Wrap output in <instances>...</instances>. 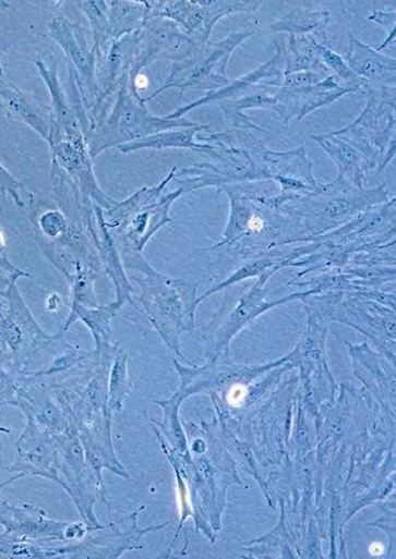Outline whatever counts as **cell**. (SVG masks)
<instances>
[{"mask_svg": "<svg viewBox=\"0 0 396 559\" xmlns=\"http://www.w3.org/2000/svg\"><path fill=\"white\" fill-rule=\"evenodd\" d=\"M284 57L285 75L300 72L332 75L316 54L315 38L312 36H290L287 42H284Z\"/></svg>", "mask_w": 396, "mask_h": 559, "instance_id": "cell-36", "label": "cell"}, {"mask_svg": "<svg viewBox=\"0 0 396 559\" xmlns=\"http://www.w3.org/2000/svg\"><path fill=\"white\" fill-rule=\"evenodd\" d=\"M230 199V216L219 243L209 251L226 248L235 258L247 260L275 248L304 243L310 238L304 226L267 200L266 196L235 193L224 189Z\"/></svg>", "mask_w": 396, "mask_h": 559, "instance_id": "cell-2", "label": "cell"}, {"mask_svg": "<svg viewBox=\"0 0 396 559\" xmlns=\"http://www.w3.org/2000/svg\"><path fill=\"white\" fill-rule=\"evenodd\" d=\"M197 123L180 118L167 120L148 112L144 98L131 90L130 83L124 81L117 90L112 111H104L93 118L91 130L85 137L88 154L93 161L111 147L144 139L157 133L177 130V127L194 126Z\"/></svg>", "mask_w": 396, "mask_h": 559, "instance_id": "cell-4", "label": "cell"}, {"mask_svg": "<svg viewBox=\"0 0 396 559\" xmlns=\"http://www.w3.org/2000/svg\"><path fill=\"white\" fill-rule=\"evenodd\" d=\"M395 86L372 87L361 116L343 130L331 133L349 143L368 160L371 171L381 173L395 157Z\"/></svg>", "mask_w": 396, "mask_h": 559, "instance_id": "cell-6", "label": "cell"}, {"mask_svg": "<svg viewBox=\"0 0 396 559\" xmlns=\"http://www.w3.org/2000/svg\"><path fill=\"white\" fill-rule=\"evenodd\" d=\"M2 95L4 97L5 106L10 112L15 114L19 120L34 126L39 134L44 135L46 139H48L49 132H51V130H49L48 122L45 121L41 116L32 110V107L28 106L25 98L20 97L17 93L10 90L2 92Z\"/></svg>", "mask_w": 396, "mask_h": 559, "instance_id": "cell-42", "label": "cell"}, {"mask_svg": "<svg viewBox=\"0 0 396 559\" xmlns=\"http://www.w3.org/2000/svg\"><path fill=\"white\" fill-rule=\"evenodd\" d=\"M309 313L303 336L292 352L290 362L301 370L304 405L319 411L335 397V380L326 363V320L320 314Z\"/></svg>", "mask_w": 396, "mask_h": 559, "instance_id": "cell-10", "label": "cell"}, {"mask_svg": "<svg viewBox=\"0 0 396 559\" xmlns=\"http://www.w3.org/2000/svg\"><path fill=\"white\" fill-rule=\"evenodd\" d=\"M154 402L164 411V422L151 418L154 425L160 427L168 443L177 453L183 455L190 453V443H188L185 429L180 418V408L183 401L173 394L171 398L155 400Z\"/></svg>", "mask_w": 396, "mask_h": 559, "instance_id": "cell-38", "label": "cell"}, {"mask_svg": "<svg viewBox=\"0 0 396 559\" xmlns=\"http://www.w3.org/2000/svg\"><path fill=\"white\" fill-rule=\"evenodd\" d=\"M315 51L319 54L322 63L328 68V71L339 82H343L344 87L348 88L350 94L360 93L362 95L368 94L370 90V84L364 81L361 76L351 71L350 66L346 64L344 58L334 52L328 45H323L315 41Z\"/></svg>", "mask_w": 396, "mask_h": 559, "instance_id": "cell-41", "label": "cell"}, {"mask_svg": "<svg viewBox=\"0 0 396 559\" xmlns=\"http://www.w3.org/2000/svg\"><path fill=\"white\" fill-rule=\"evenodd\" d=\"M76 4L91 22L97 63L103 65L105 56L112 42L111 27L107 16V2L105 0H84V2H77Z\"/></svg>", "mask_w": 396, "mask_h": 559, "instance_id": "cell-39", "label": "cell"}, {"mask_svg": "<svg viewBox=\"0 0 396 559\" xmlns=\"http://www.w3.org/2000/svg\"><path fill=\"white\" fill-rule=\"evenodd\" d=\"M62 303H63V299L61 296H59L58 293H53L47 300V311L56 312L59 308H61Z\"/></svg>", "mask_w": 396, "mask_h": 559, "instance_id": "cell-46", "label": "cell"}, {"mask_svg": "<svg viewBox=\"0 0 396 559\" xmlns=\"http://www.w3.org/2000/svg\"><path fill=\"white\" fill-rule=\"evenodd\" d=\"M7 7H8V4H7V3H2V2H0V10H2V9L7 8ZM2 73H3V72H2V66H0V74H2Z\"/></svg>", "mask_w": 396, "mask_h": 559, "instance_id": "cell-49", "label": "cell"}, {"mask_svg": "<svg viewBox=\"0 0 396 559\" xmlns=\"http://www.w3.org/2000/svg\"><path fill=\"white\" fill-rule=\"evenodd\" d=\"M141 32V29H139ZM139 32L112 39L103 63V81L98 84V97L93 107V117L100 111L103 104L117 93L130 74L133 56L137 44Z\"/></svg>", "mask_w": 396, "mask_h": 559, "instance_id": "cell-26", "label": "cell"}, {"mask_svg": "<svg viewBox=\"0 0 396 559\" xmlns=\"http://www.w3.org/2000/svg\"><path fill=\"white\" fill-rule=\"evenodd\" d=\"M353 373L372 391L384 409L395 405V361L384 360V355L373 352L368 343L350 347Z\"/></svg>", "mask_w": 396, "mask_h": 559, "instance_id": "cell-23", "label": "cell"}, {"mask_svg": "<svg viewBox=\"0 0 396 559\" xmlns=\"http://www.w3.org/2000/svg\"><path fill=\"white\" fill-rule=\"evenodd\" d=\"M197 45L183 29L170 20L152 17L139 32L133 62L128 83L130 86L135 77L142 74L144 68L158 58L171 59L173 63L190 57Z\"/></svg>", "mask_w": 396, "mask_h": 559, "instance_id": "cell-14", "label": "cell"}, {"mask_svg": "<svg viewBox=\"0 0 396 559\" xmlns=\"http://www.w3.org/2000/svg\"><path fill=\"white\" fill-rule=\"evenodd\" d=\"M349 94L348 88H345L339 78L332 74L320 84L310 87L280 86L276 94L274 111L279 114L285 124H289L292 120L299 123L311 112L329 106Z\"/></svg>", "mask_w": 396, "mask_h": 559, "instance_id": "cell-19", "label": "cell"}, {"mask_svg": "<svg viewBox=\"0 0 396 559\" xmlns=\"http://www.w3.org/2000/svg\"><path fill=\"white\" fill-rule=\"evenodd\" d=\"M371 22L377 23L383 26L388 32L387 39H384V42L374 48L375 51L381 52L384 48H387L392 45H395L396 38V13L395 12H383V10H374V12L369 16Z\"/></svg>", "mask_w": 396, "mask_h": 559, "instance_id": "cell-44", "label": "cell"}, {"mask_svg": "<svg viewBox=\"0 0 396 559\" xmlns=\"http://www.w3.org/2000/svg\"><path fill=\"white\" fill-rule=\"evenodd\" d=\"M206 131H211V126L201 123L194 126L177 127V130L157 133L146 136L144 139L118 146V150L122 154H131L147 149H191L205 155L213 149V146L211 144L196 142L195 136Z\"/></svg>", "mask_w": 396, "mask_h": 559, "instance_id": "cell-28", "label": "cell"}, {"mask_svg": "<svg viewBox=\"0 0 396 559\" xmlns=\"http://www.w3.org/2000/svg\"><path fill=\"white\" fill-rule=\"evenodd\" d=\"M145 509L142 506L132 514V527L123 533L118 525L120 523H111L107 525L92 526L82 542L67 544V558H121L128 551L141 549V539L144 535L156 532L170 525V522L160 525H153L146 528L137 526V514Z\"/></svg>", "mask_w": 396, "mask_h": 559, "instance_id": "cell-16", "label": "cell"}, {"mask_svg": "<svg viewBox=\"0 0 396 559\" xmlns=\"http://www.w3.org/2000/svg\"><path fill=\"white\" fill-rule=\"evenodd\" d=\"M344 61L352 72L364 78L372 87L395 86V58L375 51L373 47L349 33V44Z\"/></svg>", "mask_w": 396, "mask_h": 559, "instance_id": "cell-25", "label": "cell"}, {"mask_svg": "<svg viewBox=\"0 0 396 559\" xmlns=\"http://www.w3.org/2000/svg\"><path fill=\"white\" fill-rule=\"evenodd\" d=\"M58 450V479L65 493L73 499L79 513L88 525H100L95 514V506L106 498L105 481L88 465L84 447L76 429L69 425L62 435L55 436Z\"/></svg>", "mask_w": 396, "mask_h": 559, "instance_id": "cell-9", "label": "cell"}, {"mask_svg": "<svg viewBox=\"0 0 396 559\" xmlns=\"http://www.w3.org/2000/svg\"><path fill=\"white\" fill-rule=\"evenodd\" d=\"M17 460L9 469L15 474L10 478L14 481L29 476H41L48 479H58V450L52 434L43 428L37 422L28 417L24 434L16 441Z\"/></svg>", "mask_w": 396, "mask_h": 559, "instance_id": "cell-17", "label": "cell"}, {"mask_svg": "<svg viewBox=\"0 0 396 559\" xmlns=\"http://www.w3.org/2000/svg\"><path fill=\"white\" fill-rule=\"evenodd\" d=\"M73 272L65 277L72 284V304H82L85 307L98 306L95 291V281L98 277L97 270L85 260L71 257Z\"/></svg>", "mask_w": 396, "mask_h": 559, "instance_id": "cell-40", "label": "cell"}, {"mask_svg": "<svg viewBox=\"0 0 396 559\" xmlns=\"http://www.w3.org/2000/svg\"><path fill=\"white\" fill-rule=\"evenodd\" d=\"M48 141L51 142L57 169L65 173L82 194L88 206H100L110 210L117 200L108 196L98 185L94 174V161L82 131H62L52 125Z\"/></svg>", "mask_w": 396, "mask_h": 559, "instance_id": "cell-13", "label": "cell"}, {"mask_svg": "<svg viewBox=\"0 0 396 559\" xmlns=\"http://www.w3.org/2000/svg\"><path fill=\"white\" fill-rule=\"evenodd\" d=\"M279 87L267 84L255 85L243 96L223 101L221 111L233 127H245V130L265 134L267 131L256 124L251 117L244 114V111L252 110V108H272L274 110Z\"/></svg>", "mask_w": 396, "mask_h": 559, "instance_id": "cell-29", "label": "cell"}, {"mask_svg": "<svg viewBox=\"0 0 396 559\" xmlns=\"http://www.w3.org/2000/svg\"><path fill=\"white\" fill-rule=\"evenodd\" d=\"M295 245L296 244L287 245V247L275 248L244 260L241 267L237 269L230 278L215 284V287L209 291H206L203 296L197 297V304H201L207 297H211L212 294L226 290L227 288H231L236 283L252 278H260L261 275L266 271H279L284 269V264L291 258Z\"/></svg>", "mask_w": 396, "mask_h": 559, "instance_id": "cell-32", "label": "cell"}, {"mask_svg": "<svg viewBox=\"0 0 396 559\" xmlns=\"http://www.w3.org/2000/svg\"><path fill=\"white\" fill-rule=\"evenodd\" d=\"M289 355L279 361L267 363V365L244 366L233 365L230 359L217 360L205 363L204 366H183L175 360V367L180 376V388L175 396L182 401L201 392L211 396L221 394L223 391L236 385H252L256 379L263 377L266 372L290 362Z\"/></svg>", "mask_w": 396, "mask_h": 559, "instance_id": "cell-12", "label": "cell"}, {"mask_svg": "<svg viewBox=\"0 0 396 559\" xmlns=\"http://www.w3.org/2000/svg\"><path fill=\"white\" fill-rule=\"evenodd\" d=\"M142 293L139 302L148 320L177 359L187 360L181 351L184 333L192 332L195 324L197 284L184 279H171L161 272L156 277L136 279Z\"/></svg>", "mask_w": 396, "mask_h": 559, "instance_id": "cell-5", "label": "cell"}, {"mask_svg": "<svg viewBox=\"0 0 396 559\" xmlns=\"http://www.w3.org/2000/svg\"><path fill=\"white\" fill-rule=\"evenodd\" d=\"M130 355L124 349H118L108 370L107 398L108 409L112 412L123 411L125 401L132 396L133 385L128 372Z\"/></svg>", "mask_w": 396, "mask_h": 559, "instance_id": "cell-37", "label": "cell"}, {"mask_svg": "<svg viewBox=\"0 0 396 559\" xmlns=\"http://www.w3.org/2000/svg\"><path fill=\"white\" fill-rule=\"evenodd\" d=\"M67 543L58 539H36L4 532L0 534V557L47 559L65 558Z\"/></svg>", "mask_w": 396, "mask_h": 559, "instance_id": "cell-33", "label": "cell"}, {"mask_svg": "<svg viewBox=\"0 0 396 559\" xmlns=\"http://www.w3.org/2000/svg\"><path fill=\"white\" fill-rule=\"evenodd\" d=\"M274 42L276 53L269 59V61L265 62L259 69H255V71L244 74L240 78H236V81L230 82L226 86L207 93L201 98V100L178 108V110L166 116L167 120H180V118H184L187 113L195 110V108L209 105L214 101H227L232 100L235 97L239 98L249 92L251 87L259 84L281 86L285 75V39L275 38Z\"/></svg>", "mask_w": 396, "mask_h": 559, "instance_id": "cell-21", "label": "cell"}, {"mask_svg": "<svg viewBox=\"0 0 396 559\" xmlns=\"http://www.w3.org/2000/svg\"><path fill=\"white\" fill-rule=\"evenodd\" d=\"M253 35L254 32L232 33L221 41H207L197 46L190 57L173 63L170 75L164 85L151 96L145 97V104L167 88H177L182 98L188 88H205V90L213 92L226 86L231 82L226 74L231 54L244 39Z\"/></svg>", "mask_w": 396, "mask_h": 559, "instance_id": "cell-8", "label": "cell"}, {"mask_svg": "<svg viewBox=\"0 0 396 559\" xmlns=\"http://www.w3.org/2000/svg\"><path fill=\"white\" fill-rule=\"evenodd\" d=\"M49 34L63 49L68 58V66L75 75L87 108H93L98 97L97 57L94 47L87 42L85 28L64 17H56L49 24Z\"/></svg>", "mask_w": 396, "mask_h": 559, "instance_id": "cell-15", "label": "cell"}, {"mask_svg": "<svg viewBox=\"0 0 396 559\" xmlns=\"http://www.w3.org/2000/svg\"><path fill=\"white\" fill-rule=\"evenodd\" d=\"M176 170L172 169L166 179L157 185L151 186V189L144 186V189L135 192L130 198L117 202L112 209L104 210L106 228L110 231L117 230L132 215L160 199L166 186L173 181Z\"/></svg>", "mask_w": 396, "mask_h": 559, "instance_id": "cell-35", "label": "cell"}, {"mask_svg": "<svg viewBox=\"0 0 396 559\" xmlns=\"http://www.w3.org/2000/svg\"><path fill=\"white\" fill-rule=\"evenodd\" d=\"M69 523L49 518L43 509L34 506H14L0 495V525L5 532L36 539H58L67 543Z\"/></svg>", "mask_w": 396, "mask_h": 559, "instance_id": "cell-22", "label": "cell"}, {"mask_svg": "<svg viewBox=\"0 0 396 559\" xmlns=\"http://www.w3.org/2000/svg\"><path fill=\"white\" fill-rule=\"evenodd\" d=\"M312 139L338 166L339 179L345 180L356 189H364L365 175L372 171L368 160L358 149L331 133L312 136Z\"/></svg>", "mask_w": 396, "mask_h": 559, "instance_id": "cell-27", "label": "cell"}, {"mask_svg": "<svg viewBox=\"0 0 396 559\" xmlns=\"http://www.w3.org/2000/svg\"><path fill=\"white\" fill-rule=\"evenodd\" d=\"M122 308V304L117 301L106 304V306L96 307H85L82 306V304H72L71 316H69L59 333L65 332L75 321L81 320L93 333L96 345L95 350L103 351L113 345L111 342V323L118 312Z\"/></svg>", "mask_w": 396, "mask_h": 559, "instance_id": "cell-30", "label": "cell"}, {"mask_svg": "<svg viewBox=\"0 0 396 559\" xmlns=\"http://www.w3.org/2000/svg\"><path fill=\"white\" fill-rule=\"evenodd\" d=\"M0 183L8 184V186L15 184L10 180L9 174L0 167Z\"/></svg>", "mask_w": 396, "mask_h": 559, "instance_id": "cell-47", "label": "cell"}, {"mask_svg": "<svg viewBox=\"0 0 396 559\" xmlns=\"http://www.w3.org/2000/svg\"><path fill=\"white\" fill-rule=\"evenodd\" d=\"M184 194L182 189L163 195L160 199L152 205L145 206L131 216L116 232V244L120 252L121 259L133 257V255L143 254L145 245L153 235L171 223V206Z\"/></svg>", "mask_w": 396, "mask_h": 559, "instance_id": "cell-18", "label": "cell"}, {"mask_svg": "<svg viewBox=\"0 0 396 559\" xmlns=\"http://www.w3.org/2000/svg\"><path fill=\"white\" fill-rule=\"evenodd\" d=\"M152 2L135 0H111L107 2V16L112 39L134 34L142 29L151 17Z\"/></svg>", "mask_w": 396, "mask_h": 559, "instance_id": "cell-34", "label": "cell"}, {"mask_svg": "<svg viewBox=\"0 0 396 559\" xmlns=\"http://www.w3.org/2000/svg\"><path fill=\"white\" fill-rule=\"evenodd\" d=\"M41 226L47 235L52 239H62L68 232L69 222L61 211H48L41 218Z\"/></svg>", "mask_w": 396, "mask_h": 559, "instance_id": "cell-43", "label": "cell"}, {"mask_svg": "<svg viewBox=\"0 0 396 559\" xmlns=\"http://www.w3.org/2000/svg\"><path fill=\"white\" fill-rule=\"evenodd\" d=\"M328 74L316 73V72H300L289 75H285L283 78L281 86L290 88L310 87L320 84Z\"/></svg>", "mask_w": 396, "mask_h": 559, "instance_id": "cell-45", "label": "cell"}, {"mask_svg": "<svg viewBox=\"0 0 396 559\" xmlns=\"http://www.w3.org/2000/svg\"><path fill=\"white\" fill-rule=\"evenodd\" d=\"M331 22L328 10L296 8L271 25L274 34L290 36H312L316 42L328 45L326 27Z\"/></svg>", "mask_w": 396, "mask_h": 559, "instance_id": "cell-31", "label": "cell"}, {"mask_svg": "<svg viewBox=\"0 0 396 559\" xmlns=\"http://www.w3.org/2000/svg\"><path fill=\"white\" fill-rule=\"evenodd\" d=\"M259 0H160L152 2L151 17L166 19L180 26L197 45L209 41L220 20L231 14H253Z\"/></svg>", "mask_w": 396, "mask_h": 559, "instance_id": "cell-11", "label": "cell"}, {"mask_svg": "<svg viewBox=\"0 0 396 559\" xmlns=\"http://www.w3.org/2000/svg\"><path fill=\"white\" fill-rule=\"evenodd\" d=\"M275 272L277 270L266 271L260 278H256L253 287L244 292L236 303L225 301L220 311L215 314L203 330L205 363L215 362L223 357L230 359L231 342L237 333L262 316L263 313L285 303L303 301L315 294L314 291L309 290L296 292L279 300H266L267 290L265 287Z\"/></svg>", "mask_w": 396, "mask_h": 559, "instance_id": "cell-7", "label": "cell"}, {"mask_svg": "<svg viewBox=\"0 0 396 559\" xmlns=\"http://www.w3.org/2000/svg\"><path fill=\"white\" fill-rule=\"evenodd\" d=\"M387 184L374 189H356L339 177L324 184L319 193L267 196L273 205L299 220L310 238L341 228L356 216L389 200Z\"/></svg>", "mask_w": 396, "mask_h": 559, "instance_id": "cell-3", "label": "cell"}, {"mask_svg": "<svg viewBox=\"0 0 396 559\" xmlns=\"http://www.w3.org/2000/svg\"><path fill=\"white\" fill-rule=\"evenodd\" d=\"M95 223L92 230L95 248L100 258L101 268L105 269L107 277L110 278L116 289V301L122 306L125 303H134V288L128 279L120 252H118L113 234L106 228L104 209L94 205Z\"/></svg>", "mask_w": 396, "mask_h": 559, "instance_id": "cell-24", "label": "cell"}, {"mask_svg": "<svg viewBox=\"0 0 396 559\" xmlns=\"http://www.w3.org/2000/svg\"><path fill=\"white\" fill-rule=\"evenodd\" d=\"M264 165L271 173V180L280 184V196L319 193L324 184L313 175V161L307 156L304 147L289 151H274L267 147Z\"/></svg>", "mask_w": 396, "mask_h": 559, "instance_id": "cell-20", "label": "cell"}, {"mask_svg": "<svg viewBox=\"0 0 396 559\" xmlns=\"http://www.w3.org/2000/svg\"><path fill=\"white\" fill-rule=\"evenodd\" d=\"M4 245H5L4 233L2 231H0V248L4 247Z\"/></svg>", "mask_w": 396, "mask_h": 559, "instance_id": "cell-48", "label": "cell"}, {"mask_svg": "<svg viewBox=\"0 0 396 559\" xmlns=\"http://www.w3.org/2000/svg\"><path fill=\"white\" fill-rule=\"evenodd\" d=\"M206 132L197 134L196 142L213 146L205 154L209 161L176 170L173 182L180 184L184 194L205 186L224 190L233 184L271 180V173L264 165L267 147L260 139L259 132L245 127Z\"/></svg>", "mask_w": 396, "mask_h": 559, "instance_id": "cell-1", "label": "cell"}]
</instances>
